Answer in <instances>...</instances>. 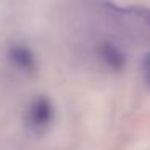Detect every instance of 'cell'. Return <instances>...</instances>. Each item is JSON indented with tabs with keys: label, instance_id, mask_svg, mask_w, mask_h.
<instances>
[{
	"label": "cell",
	"instance_id": "3957f363",
	"mask_svg": "<svg viewBox=\"0 0 150 150\" xmlns=\"http://www.w3.org/2000/svg\"><path fill=\"white\" fill-rule=\"evenodd\" d=\"M98 55L102 62L113 71H120L124 66V55L115 44L111 42H103L98 47Z\"/></svg>",
	"mask_w": 150,
	"mask_h": 150
},
{
	"label": "cell",
	"instance_id": "277c9868",
	"mask_svg": "<svg viewBox=\"0 0 150 150\" xmlns=\"http://www.w3.org/2000/svg\"><path fill=\"white\" fill-rule=\"evenodd\" d=\"M144 74H145V81H147V84L150 86V53L147 55L145 63H144Z\"/></svg>",
	"mask_w": 150,
	"mask_h": 150
},
{
	"label": "cell",
	"instance_id": "6da1fadb",
	"mask_svg": "<svg viewBox=\"0 0 150 150\" xmlns=\"http://www.w3.org/2000/svg\"><path fill=\"white\" fill-rule=\"evenodd\" d=\"M53 118H55V110H53L52 102L45 95H39L34 98L24 115L26 126L37 134H42L44 131L49 129L50 124L53 123Z\"/></svg>",
	"mask_w": 150,
	"mask_h": 150
},
{
	"label": "cell",
	"instance_id": "7a4b0ae2",
	"mask_svg": "<svg viewBox=\"0 0 150 150\" xmlns=\"http://www.w3.org/2000/svg\"><path fill=\"white\" fill-rule=\"evenodd\" d=\"M10 57V62L16 66L18 69L24 73H34L36 71V58H34V53L31 52V49H28L26 45H13L8 52Z\"/></svg>",
	"mask_w": 150,
	"mask_h": 150
}]
</instances>
